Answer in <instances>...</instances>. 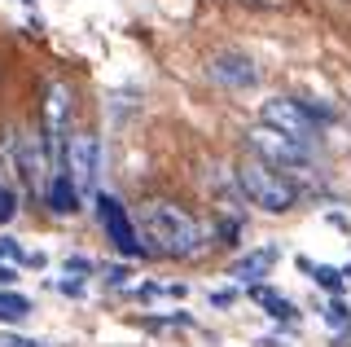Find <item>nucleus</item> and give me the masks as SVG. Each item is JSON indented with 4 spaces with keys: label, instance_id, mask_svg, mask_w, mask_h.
<instances>
[{
    "label": "nucleus",
    "instance_id": "4468645a",
    "mask_svg": "<svg viewBox=\"0 0 351 347\" xmlns=\"http://www.w3.org/2000/svg\"><path fill=\"white\" fill-rule=\"evenodd\" d=\"M325 325L334 334H351V308L343 299H329V308H325Z\"/></svg>",
    "mask_w": 351,
    "mask_h": 347
},
{
    "label": "nucleus",
    "instance_id": "9b49d317",
    "mask_svg": "<svg viewBox=\"0 0 351 347\" xmlns=\"http://www.w3.org/2000/svg\"><path fill=\"white\" fill-rule=\"evenodd\" d=\"M246 295L255 299L259 308H268V317H277V321H299V312H294V303L285 299V295H277L272 286H263V281H259V286H250Z\"/></svg>",
    "mask_w": 351,
    "mask_h": 347
},
{
    "label": "nucleus",
    "instance_id": "dca6fc26",
    "mask_svg": "<svg viewBox=\"0 0 351 347\" xmlns=\"http://www.w3.org/2000/svg\"><path fill=\"white\" fill-rule=\"evenodd\" d=\"M14 215H18V193L5 185V176H0V224L14 220Z\"/></svg>",
    "mask_w": 351,
    "mask_h": 347
},
{
    "label": "nucleus",
    "instance_id": "a211bd4d",
    "mask_svg": "<svg viewBox=\"0 0 351 347\" xmlns=\"http://www.w3.org/2000/svg\"><path fill=\"white\" fill-rule=\"evenodd\" d=\"M0 347H49V343H40V339H22V334L0 330Z\"/></svg>",
    "mask_w": 351,
    "mask_h": 347
},
{
    "label": "nucleus",
    "instance_id": "4be33fe9",
    "mask_svg": "<svg viewBox=\"0 0 351 347\" xmlns=\"http://www.w3.org/2000/svg\"><path fill=\"white\" fill-rule=\"evenodd\" d=\"M22 264H27V268H44V264H49V259H44L40 251H27V259H22Z\"/></svg>",
    "mask_w": 351,
    "mask_h": 347
},
{
    "label": "nucleus",
    "instance_id": "f03ea898",
    "mask_svg": "<svg viewBox=\"0 0 351 347\" xmlns=\"http://www.w3.org/2000/svg\"><path fill=\"white\" fill-rule=\"evenodd\" d=\"M237 185L241 193L250 198V207H259V211H268V215H285V211H294L299 207V185H294V176L290 171H281V167H272V163H263V158H241V167H237Z\"/></svg>",
    "mask_w": 351,
    "mask_h": 347
},
{
    "label": "nucleus",
    "instance_id": "2eb2a0df",
    "mask_svg": "<svg viewBox=\"0 0 351 347\" xmlns=\"http://www.w3.org/2000/svg\"><path fill=\"white\" fill-rule=\"evenodd\" d=\"M22 259H27V251H22L18 246V237H9V233H0V264H22Z\"/></svg>",
    "mask_w": 351,
    "mask_h": 347
},
{
    "label": "nucleus",
    "instance_id": "9d476101",
    "mask_svg": "<svg viewBox=\"0 0 351 347\" xmlns=\"http://www.w3.org/2000/svg\"><path fill=\"white\" fill-rule=\"evenodd\" d=\"M44 198H49V207L58 211V215H75V211H80V202H84V193L75 189V180L66 176V171H53Z\"/></svg>",
    "mask_w": 351,
    "mask_h": 347
},
{
    "label": "nucleus",
    "instance_id": "412c9836",
    "mask_svg": "<svg viewBox=\"0 0 351 347\" xmlns=\"http://www.w3.org/2000/svg\"><path fill=\"white\" fill-rule=\"evenodd\" d=\"M237 295H233V290H211V303H215V308H228V303H233Z\"/></svg>",
    "mask_w": 351,
    "mask_h": 347
},
{
    "label": "nucleus",
    "instance_id": "7ed1b4c3",
    "mask_svg": "<svg viewBox=\"0 0 351 347\" xmlns=\"http://www.w3.org/2000/svg\"><path fill=\"white\" fill-rule=\"evenodd\" d=\"M66 136H71V88L53 80L40 106V141L53 158V171H66Z\"/></svg>",
    "mask_w": 351,
    "mask_h": 347
},
{
    "label": "nucleus",
    "instance_id": "423d86ee",
    "mask_svg": "<svg viewBox=\"0 0 351 347\" xmlns=\"http://www.w3.org/2000/svg\"><path fill=\"white\" fill-rule=\"evenodd\" d=\"M97 224L106 229V242H114L119 255H149L145 242H141L136 224H132L128 207L114 198V193H97Z\"/></svg>",
    "mask_w": 351,
    "mask_h": 347
},
{
    "label": "nucleus",
    "instance_id": "ddd939ff",
    "mask_svg": "<svg viewBox=\"0 0 351 347\" xmlns=\"http://www.w3.org/2000/svg\"><path fill=\"white\" fill-rule=\"evenodd\" d=\"M299 264L312 273V281H321V286L329 290V295H338V290L347 286V277H343V268H329V264H312V259H299Z\"/></svg>",
    "mask_w": 351,
    "mask_h": 347
},
{
    "label": "nucleus",
    "instance_id": "f8f14e48",
    "mask_svg": "<svg viewBox=\"0 0 351 347\" xmlns=\"http://www.w3.org/2000/svg\"><path fill=\"white\" fill-rule=\"evenodd\" d=\"M31 317V299L18 295V290H0V321L5 325H18Z\"/></svg>",
    "mask_w": 351,
    "mask_h": 347
},
{
    "label": "nucleus",
    "instance_id": "aec40b11",
    "mask_svg": "<svg viewBox=\"0 0 351 347\" xmlns=\"http://www.w3.org/2000/svg\"><path fill=\"white\" fill-rule=\"evenodd\" d=\"M106 281H110V286H123V281H128V268L123 264H110L106 268Z\"/></svg>",
    "mask_w": 351,
    "mask_h": 347
},
{
    "label": "nucleus",
    "instance_id": "6e6552de",
    "mask_svg": "<svg viewBox=\"0 0 351 347\" xmlns=\"http://www.w3.org/2000/svg\"><path fill=\"white\" fill-rule=\"evenodd\" d=\"M211 80H219L224 88H255L259 71L246 53H215L211 58Z\"/></svg>",
    "mask_w": 351,
    "mask_h": 347
},
{
    "label": "nucleus",
    "instance_id": "5701e85b",
    "mask_svg": "<svg viewBox=\"0 0 351 347\" xmlns=\"http://www.w3.org/2000/svg\"><path fill=\"white\" fill-rule=\"evenodd\" d=\"M343 277H347V281H351V264H347V268H343Z\"/></svg>",
    "mask_w": 351,
    "mask_h": 347
},
{
    "label": "nucleus",
    "instance_id": "20e7f679",
    "mask_svg": "<svg viewBox=\"0 0 351 347\" xmlns=\"http://www.w3.org/2000/svg\"><path fill=\"white\" fill-rule=\"evenodd\" d=\"M246 145H250V154H255V158L272 163V167H281V171H299V167H307V163H312L307 145H299V141H290V136H281L277 128H268V123L246 128Z\"/></svg>",
    "mask_w": 351,
    "mask_h": 347
},
{
    "label": "nucleus",
    "instance_id": "f3484780",
    "mask_svg": "<svg viewBox=\"0 0 351 347\" xmlns=\"http://www.w3.org/2000/svg\"><path fill=\"white\" fill-rule=\"evenodd\" d=\"M62 268H66V277H71V273H75V277H88V273H93V259H84V255H66V264H62Z\"/></svg>",
    "mask_w": 351,
    "mask_h": 347
},
{
    "label": "nucleus",
    "instance_id": "f257e3e1",
    "mask_svg": "<svg viewBox=\"0 0 351 347\" xmlns=\"http://www.w3.org/2000/svg\"><path fill=\"white\" fill-rule=\"evenodd\" d=\"M136 233L145 237V251L162 255V259H193V255H202V246H206V229L184 207H176L167 198H154V202L141 207Z\"/></svg>",
    "mask_w": 351,
    "mask_h": 347
},
{
    "label": "nucleus",
    "instance_id": "39448f33",
    "mask_svg": "<svg viewBox=\"0 0 351 347\" xmlns=\"http://www.w3.org/2000/svg\"><path fill=\"white\" fill-rule=\"evenodd\" d=\"M259 123L277 128L281 136L299 141V145H312L316 141V115L307 110V101H294V97H268L259 106Z\"/></svg>",
    "mask_w": 351,
    "mask_h": 347
},
{
    "label": "nucleus",
    "instance_id": "1a4fd4ad",
    "mask_svg": "<svg viewBox=\"0 0 351 347\" xmlns=\"http://www.w3.org/2000/svg\"><path fill=\"white\" fill-rule=\"evenodd\" d=\"M277 259H281V251H277V246H255V251L237 255L228 273H233L237 281H246V286H259V281L268 277L272 268H277Z\"/></svg>",
    "mask_w": 351,
    "mask_h": 347
},
{
    "label": "nucleus",
    "instance_id": "6ab92c4d",
    "mask_svg": "<svg viewBox=\"0 0 351 347\" xmlns=\"http://www.w3.org/2000/svg\"><path fill=\"white\" fill-rule=\"evenodd\" d=\"M14 281H18V268L14 264H0V290H14Z\"/></svg>",
    "mask_w": 351,
    "mask_h": 347
},
{
    "label": "nucleus",
    "instance_id": "0eeeda50",
    "mask_svg": "<svg viewBox=\"0 0 351 347\" xmlns=\"http://www.w3.org/2000/svg\"><path fill=\"white\" fill-rule=\"evenodd\" d=\"M66 176L75 180L80 193H97V176H101V141L93 132H71L66 136Z\"/></svg>",
    "mask_w": 351,
    "mask_h": 347
}]
</instances>
